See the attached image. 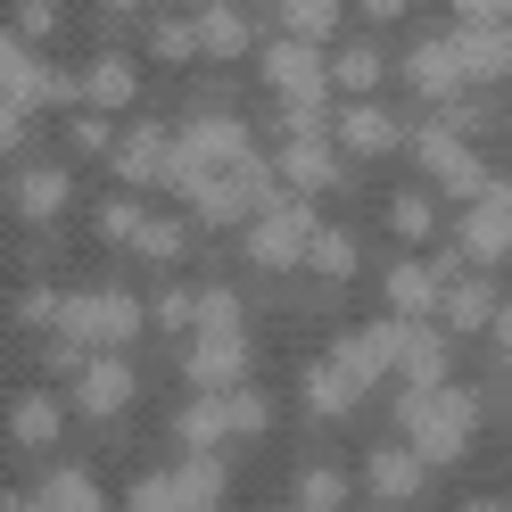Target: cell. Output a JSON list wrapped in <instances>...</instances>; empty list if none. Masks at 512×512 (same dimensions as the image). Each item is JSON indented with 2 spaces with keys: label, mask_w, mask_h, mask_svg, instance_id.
Returning <instances> with one entry per match:
<instances>
[{
  "label": "cell",
  "mask_w": 512,
  "mask_h": 512,
  "mask_svg": "<svg viewBox=\"0 0 512 512\" xmlns=\"http://www.w3.org/2000/svg\"><path fill=\"white\" fill-rule=\"evenodd\" d=\"M256 430H265V397H207L182 413V446H199V455L215 438H256Z\"/></svg>",
  "instance_id": "6da1fadb"
},
{
  "label": "cell",
  "mask_w": 512,
  "mask_h": 512,
  "mask_svg": "<svg viewBox=\"0 0 512 512\" xmlns=\"http://www.w3.org/2000/svg\"><path fill=\"white\" fill-rule=\"evenodd\" d=\"M405 430H413L422 455H455L463 430H471V397H413L405 405Z\"/></svg>",
  "instance_id": "7a4b0ae2"
},
{
  "label": "cell",
  "mask_w": 512,
  "mask_h": 512,
  "mask_svg": "<svg viewBox=\"0 0 512 512\" xmlns=\"http://www.w3.org/2000/svg\"><path fill=\"white\" fill-rule=\"evenodd\" d=\"M265 75L290 91V108H314V91H323V67H314V42H273L265 50Z\"/></svg>",
  "instance_id": "3957f363"
},
{
  "label": "cell",
  "mask_w": 512,
  "mask_h": 512,
  "mask_svg": "<svg viewBox=\"0 0 512 512\" xmlns=\"http://www.w3.org/2000/svg\"><path fill=\"white\" fill-rule=\"evenodd\" d=\"M248 256H256V265H290V256H306V215L281 207L265 223H248Z\"/></svg>",
  "instance_id": "277c9868"
},
{
  "label": "cell",
  "mask_w": 512,
  "mask_h": 512,
  "mask_svg": "<svg viewBox=\"0 0 512 512\" xmlns=\"http://www.w3.org/2000/svg\"><path fill=\"white\" fill-rule=\"evenodd\" d=\"M240 364H248L240 331H207L199 356H190V380H199V389H223V380H240Z\"/></svg>",
  "instance_id": "5b68a950"
},
{
  "label": "cell",
  "mask_w": 512,
  "mask_h": 512,
  "mask_svg": "<svg viewBox=\"0 0 512 512\" xmlns=\"http://www.w3.org/2000/svg\"><path fill=\"white\" fill-rule=\"evenodd\" d=\"M124 397H133V372H124L116 356H91L83 364V413H116Z\"/></svg>",
  "instance_id": "8992f818"
},
{
  "label": "cell",
  "mask_w": 512,
  "mask_h": 512,
  "mask_svg": "<svg viewBox=\"0 0 512 512\" xmlns=\"http://www.w3.org/2000/svg\"><path fill=\"white\" fill-rule=\"evenodd\" d=\"M166 479H174V504H182V512H215V496H223V471H215L207 455L182 463V471H166Z\"/></svg>",
  "instance_id": "52a82bcc"
},
{
  "label": "cell",
  "mask_w": 512,
  "mask_h": 512,
  "mask_svg": "<svg viewBox=\"0 0 512 512\" xmlns=\"http://www.w3.org/2000/svg\"><path fill=\"white\" fill-rule=\"evenodd\" d=\"M455 58H463V75H504V67H512V42L496 34V25H479V34L455 42Z\"/></svg>",
  "instance_id": "ba28073f"
},
{
  "label": "cell",
  "mask_w": 512,
  "mask_h": 512,
  "mask_svg": "<svg viewBox=\"0 0 512 512\" xmlns=\"http://www.w3.org/2000/svg\"><path fill=\"white\" fill-rule=\"evenodd\" d=\"M83 100H91V108H124V100H133V67H124V58H91Z\"/></svg>",
  "instance_id": "9c48e42d"
},
{
  "label": "cell",
  "mask_w": 512,
  "mask_h": 512,
  "mask_svg": "<svg viewBox=\"0 0 512 512\" xmlns=\"http://www.w3.org/2000/svg\"><path fill=\"white\" fill-rule=\"evenodd\" d=\"M422 157H430V174H438L446 190H479V166H471V157L446 141V133H422Z\"/></svg>",
  "instance_id": "30bf717a"
},
{
  "label": "cell",
  "mask_w": 512,
  "mask_h": 512,
  "mask_svg": "<svg viewBox=\"0 0 512 512\" xmlns=\"http://www.w3.org/2000/svg\"><path fill=\"white\" fill-rule=\"evenodd\" d=\"M347 397H356V372H347L339 356H331L323 372H306V405H314V413H347Z\"/></svg>",
  "instance_id": "8fae6325"
},
{
  "label": "cell",
  "mask_w": 512,
  "mask_h": 512,
  "mask_svg": "<svg viewBox=\"0 0 512 512\" xmlns=\"http://www.w3.org/2000/svg\"><path fill=\"white\" fill-rule=\"evenodd\" d=\"M504 240H512V190H488V207L471 215V248H479V256H496Z\"/></svg>",
  "instance_id": "7c38bea8"
},
{
  "label": "cell",
  "mask_w": 512,
  "mask_h": 512,
  "mask_svg": "<svg viewBox=\"0 0 512 512\" xmlns=\"http://www.w3.org/2000/svg\"><path fill=\"white\" fill-rule=\"evenodd\" d=\"M157 166H166V133H157V124H141V133L124 141V182H166Z\"/></svg>",
  "instance_id": "4fadbf2b"
},
{
  "label": "cell",
  "mask_w": 512,
  "mask_h": 512,
  "mask_svg": "<svg viewBox=\"0 0 512 512\" xmlns=\"http://www.w3.org/2000/svg\"><path fill=\"white\" fill-rule=\"evenodd\" d=\"M455 75H463V58H455V42H422V50H413V83H422V91H446Z\"/></svg>",
  "instance_id": "5bb4252c"
},
{
  "label": "cell",
  "mask_w": 512,
  "mask_h": 512,
  "mask_svg": "<svg viewBox=\"0 0 512 512\" xmlns=\"http://www.w3.org/2000/svg\"><path fill=\"white\" fill-rule=\"evenodd\" d=\"M9 430H17L25 446H50V438H58V405H50V397H17Z\"/></svg>",
  "instance_id": "9a60e30c"
},
{
  "label": "cell",
  "mask_w": 512,
  "mask_h": 512,
  "mask_svg": "<svg viewBox=\"0 0 512 512\" xmlns=\"http://www.w3.org/2000/svg\"><path fill=\"white\" fill-rule=\"evenodd\" d=\"M42 512H100V488H91L83 471H58L50 496H42Z\"/></svg>",
  "instance_id": "2e32d148"
},
{
  "label": "cell",
  "mask_w": 512,
  "mask_h": 512,
  "mask_svg": "<svg viewBox=\"0 0 512 512\" xmlns=\"http://www.w3.org/2000/svg\"><path fill=\"white\" fill-rule=\"evenodd\" d=\"M17 207L25 215H58V207H67V174H25L17 182Z\"/></svg>",
  "instance_id": "e0dca14e"
},
{
  "label": "cell",
  "mask_w": 512,
  "mask_h": 512,
  "mask_svg": "<svg viewBox=\"0 0 512 512\" xmlns=\"http://www.w3.org/2000/svg\"><path fill=\"white\" fill-rule=\"evenodd\" d=\"M281 17H290V34H331L339 0H281Z\"/></svg>",
  "instance_id": "ac0fdd59"
},
{
  "label": "cell",
  "mask_w": 512,
  "mask_h": 512,
  "mask_svg": "<svg viewBox=\"0 0 512 512\" xmlns=\"http://www.w3.org/2000/svg\"><path fill=\"white\" fill-rule=\"evenodd\" d=\"M372 488L380 496H405L413 488V455H372Z\"/></svg>",
  "instance_id": "d6986e66"
},
{
  "label": "cell",
  "mask_w": 512,
  "mask_h": 512,
  "mask_svg": "<svg viewBox=\"0 0 512 512\" xmlns=\"http://www.w3.org/2000/svg\"><path fill=\"white\" fill-rule=\"evenodd\" d=\"M389 141V116H372V108H347V149H380Z\"/></svg>",
  "instance_id": "ffe728a7"
},
{
  "label": "cell",
  "mask_w": 512,
  "mask_h": 512,
  "mask_svg": "<svg viewBox=\"0 0 512 512\" xmlns=\"http://www.w3.org/2000/svg\"><path fill=\"white\" fill-rule=\"evenodd\" d=\"M281 166H290V182H331V149H306V141H298Z\"/></svg>",
  "instance_id": "44dd1931"
},
{
  "label": "cell",
  "mask_w": 512,
  "mask_h": 512,
  "mask_svg": "<svg viewBox=\"0 0 512 512\" xmlns=\"http://www.w3.org/2000/svg\"><path fill=\"white\" fill-rule=\"evenodd\" d=\"M306 256H314L323 273H347V265H356V248H347L339 232H314V240H306Z\"/></svg>",
  "instance_id": "7402d4cb"
},
{
  "label": "cell",
  "mask_w": 512,
  "mask_h": 512,
  "mask_svg": "<svg viewBox=\"0 0 512 512\" xmlns=\"http://www.w3.org/2000/svg\"><path fill=\"white\" fill-rule=\"evenodd\" d=\"M199 42H207V50H240V17H232V9H207V17H199Z\"/></svg>",
  "instance_id": "603a6c76"
},
{
  "label": "cell",
  "mask_w": 512,
  "mask_h": 512,
  "mask_svg": "<svg viewBox=\"0 0 512 512\" xmlns=\"http://www.w3.org/2000/svg\"><path fill=\"white\" fill-rule=\"evenodd\" d=\"M100 223H108V240H141V223H149V215H141L133 199H108V215H100Z\"/></svg>",
  "instance_id": "cb8c5ba5"
},
{
  "label": "cell",
  "mask_w": 512,
  "mask_h": 512,
  "mask_svg": "<svg viewBox=\"0 0 512 512\" xmlns=\"http://www.w3.org/2000/svg\"><path fill=\"white\" fill-rule=\"evenodd\" d=\"M133 512H182V504H174V479H141V488H133Z\"/></svg>",
  "instance_id": "d4e9b609"
},
{
  "label": "cell",
  "mask_w": 512,
  "mask_h": 512,
  "mask_svg": "<svg viewBox=\"0 0 512 512\" xmlns=\"http://www.w3.org/2000/svg\"><path fill=\"white\" fill-rule=\"evenodd\" d=\"M190 42H199V25H190V17H166V25H157V50H166V58H182Z\"/></svg>",
  "instance_id": "484cf974"
},
{
  "label": "cell",
  "mask_w": 512,
  "mask_h": 512,
  "mask_svg": "<svg viewBox=\"0 0 512 512\" xmlns=\"http://www.w3.org/2000/svg\"><path fill=\"white\" fill-rule=\"evenodd\" d=\"M389 298L422 314V306H430V273H397V281H389Z\"/></svg>",
  "instance_id": "4316f807"
},
{
  "label": "cell",
  "mask_w": 512,
  "mask_h": 512,
  "mask_svg": "<svg viewBox=\"0 0 512 512\" xmlns=\"http://www.w3.org/2000/svg\"><path fill=\"white\" fill-rule=\"evenodd\" d=\"M298 496H306V512H331V504H339V479H331V471H314Z\"/></svg>",
  "instance_id": "83f0119b"
},
{
  "label": "cell",
  "mask_w": 512,
  "mask_h": 512,
  "mask_svg": "<svg viewBox=\"0 0 512 512\" xmlns=\"http://www.w3.org/2000/svg\"><path fill=\"white\" fill-rule=\"evenodd\" d=\"M174 240H182V232H174V223H157V215H149V223H141V240H133V248H149V256H166Z\"/></svg>",
  "instance_id": "f1b7e54d"
},
{
  "label": "cell",
  "mask_w": 512,
  "mask_h": 512,
  "mask_svg": "<svg viewBox=\"0 0 512 512\" xmlns=\"http://www.w3.org/2000/svg\"><path fill=\"white\" fill-rule=\"evenodd\" d=\"M446 314H455V323H479V314H488V290H479V281H471V290H455V306H446Z\"/></svg>",
  "instance_id": "f546056e"
},
{
  "label": "cell",
  "mask_w": 512,
  "mask_h": 512,
  "mask_svg": "<svg viewBox=\"0 0 512 512\" xmlns=\"http://www.w3.org/2000/svg\"><path fill=\"white\" fill-rule=\"evenodd\" d=\"M339 83L364 91V83H372V50H347V58H339Z\"/></svg>",
  "instance_id": "4dcf8cb0"
},
{
  "label": "cell",
  "mask_w": 512,
  "mask_h": 512,
  "mask_svg": "<svg viewBox=\"0 0 512 512\" xmlns=\"http://www.w3.org/2000/svg\"><path fill=\"white\" fill-rule=\"evenodd\" d=\"M17 133H25V108H17V100H0V149H17Z\"/></svg>",
  "instance_id": "1f68e13d"
},
{
  "label": "cell",
  "mask_w": 512,
  "mask_h": 512,
  "mask_svg": "<svg viewBox=\"0 0 512 512\" xmlns=\"http://www.w3.org/2000/svg\"><path fill=\"white\" fill-rule=\"evenodd\" d=\"M463 17H496V9H512V0H455Z\"/></svg>",
  "instance_id": "d6a6232c"
},
{
  "label": "cell",
  "mask_w": 512,
  "mask_h": 512,
  "mask_svg": "<svg viewBox=\"0 0 512 512\" xmlns=\"http://www.w3.org/2000/svg\"><path fill=\"white\" fill-rule=\"evenodd\" d=\"M364 9H372V17H397V9H405V0H364Z\"/></svg>",
  "instance_id": "836d02e7"
},
{
  "label": "cell",
  "mask_w": 512,
  "mask_h": 512,
  "mask_svg": "<svg viewBox=\"0 0 512 512\" xmlns=\"http://www.w3.org/2000/svg\"><path fill=\"white\" fill-rule=\"evenodd\" d=\"M9 512H42V504H9Z\"/></svg>",
  "instance_id": "e575fe53"
}]
</instances>
